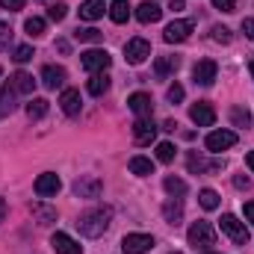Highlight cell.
<instances>
[{
  "label": "cell",
  "instance_id": "6da1fadb",
  "mask_svg": "<svg viewBox=\"0 0 254 254\" xmlns=\"http://www.w3.org/2000/svg\"><path fill=\"white\" fill-rule=\"evenodd\" d=\"M113 225V210L110 207H92V210H86L80 219H77V228H80V234L83 237H101V234H107V228Z\"/></svg>",
  "mask_w": 254,
  "mask_h": 254
},
{
  "label": "cell",
  "instance_id": "7a4b0ae2",
  "mask_svg": "<svg viewBox=\"0 0 254 254\" xmlns=\"http://www.w3.org/2000/svg\"><path fill=\"white\" fill-rule=\"evenodd\" d=\"M219 228H222V234L231 237L237 246H246V243H249V228H246V222H240L234 213H225V216L219 219Z\"/></svg>",
  "mask_w": 254,
  "mask_h": 254
},
{
  "label": "cell",
  "instance_id": "3957f363",
  "mask_svg": "<svg viewBox=\"0 0 254 254\" xmlns=\"http://www.w3.org/2000/svg\"><path fill=\"white\" fill-rule=\"evenodd\" d=\"M80 65H83L86 71H92V74H101V71H107V68L113 65V57H110L104 48H92V51H83V54H80Z\"/></svg>",
  "mask_w": 254,
  "mask_h": 254
},
{
  "label": "cell",
  "instance_id": "277c9868",
  "mask_svg": "<svg viewBox=\"0 0 254 254\" xmlns=\"http://www.w3.org/2000/svg\"><path fill=\"white\" fill-rule=\"evenodd\" d=\"M204 145H207L210 154H222V151H228V148L237 145V133L234 130H213V133H207Z\"/></svg>",
  "mask_w": 254,
  "mask_h": 254
},
{
  "label": "cell",
  "instance_id": "5b68a950",
  "mask_svg": "<svg viewBox=\"0 0 254 254\" xmlns=\"http://www.w3.org/2000/svg\"><path fill=\"white\" fill-rule=\"evenodd\" d=\"M101 192H104V181L95 178V175H80L74 181V195L77 198H101Z\"/></svg>",
  "mask_w": 254,
  "mask_h": 254
},
{
  "label": "cell",
  "instance_id": "8992f818",
  "mask_svg": "<svg viewBox=\"0 0 254 254\" xmlns=\"http://www.w3.org/2000/svg\"><path fill=\"white\" fill-rule=\"evenodd\" d=\"M187 240H190V246H201V249H207V246H213L216 243V231H213V225L210 222H195L190 228V234H187Z\"/></svg>",
  "mask_w": 254,
  "mask_h": 254
},
{
  "label": "cell",
  "instance_id": "52a82bcc",
  "mask_svg": "<svg viewBox=\"0 0 254 254\" xmlns=\"http://www.w3.org/2000/svg\"><path fill=\"white\" fill-rule=\"evenodd\" d=\"M122 249H125V254H148L154 249V237L151 234H127L122 240Z\"/></svg>",
  "mask_w": 254,
  "mask_h": 254
},
{
  "label": "cell",
  "instance_id": "ba28073f",
  "mask_svg": "<svg viewBox=\"0 0 254 254\" xmlns=\"http://www.w3.org/2000/svg\"><path fill=\"white\" fill-rule=\"evenodd\" d=\"M216 74H219V65L213 63V60H198L195 68H192V80L198 86H213L216 83Z\"/></svg>",
  "mask_w": 254,
  "mask_h": 254
},
{
  "label": "cell",
  "instance_id": "9c48e42d",
  "mask_svg": "<svg viewBox=\"0 0 254 254\" xmlns=\"http://www.w3.org/2000/svg\"><path fill=\"white\" fill-rule=\"evenodd\" d=\"M133 139H136V145H151V142L157 139V125H154L151 116L133 122Z\"/></svg>",
  "mask_w": 254,
  "mask_h": 254
},
{
  "label": "cell",
  "instance_id": "30bf717a",
  "mask_svg": "<svg viewBox=\"0 0 254 254\" xmlns=\"http://www.w3.org/2000/svg\"><path fill=\"white\" fill-rule=\"evenodd\" d=\"M148 57H151V45L145 39H130L125 45V60L130 65H142Z\"/></svg>",
  "mask_w": 254,
  "mask_h": 254
},
{
  "label": "cell",
  "instance_id": "8fae6325",
  "mask_svg": "<svg viewBox=\"0 0 254 254\" xmlns=\"http://www.w3.org/2000/svg\"><path fill=\"white\" fill-rule=\"evenodd\" d=\"M60 190H63L60 175L45 172V175H39V178H36V195H39V198H51V195H57Z\"/></svg>",
  "mask_w": 254,
  "mask_h": 254
},
{
  "label": "cell",
  "instance_id": "7c38bea8",
  "mask_svg": "<svg viewBox=\"0 0 254 254\" xmlns=\"http://www.w3.org/2000/svg\"><path fill=\"white\" fill-rule=\"evenodd\" d=\"M190 119L198 127H213L216 125V110H213L207 101H198V104H192L190 107Z\"/></svg>",
  "mask_w": 254,
  "mask_h": 254
},
{
  "label": "cell",
  "instance_id": "4fadbf2b",
  "mask_svg": "<svg viewBox=\"0 0 254 254\" xmlns=\"http://www.w3.org/2000/svg\"><path fill=\"white\" fill-rule=\"evenodd\" d=\"M192 33V21H172L169 27H166V33H163V39L169 42V45H181V42H187Z\"/></svg>",
  "mask_w": 254,
  "mask_h": 254
},
{
  "label": "cell",
  "instance_id": "5bb4252c",
  "mask_svg": "<svg viewBox=\"0 0 254 254\" xmlns=\"http://www.w3.org/2000/svg\"><path fill=\"white\" fill-rule=\"evenodd\" d=\"M51 246H54V252L57 254H83V246H80L74 237L63 234V231H57V234L51 237Z\"/></svg>",
  "mask_w": 254,
  "mask_h": 254
},
{
  "label": "cell",
  "instance_id": "9a60e30c",
  "mask_svg": "<svg viewBox=\"0 0 254 254\" xmlns=\"http://www.w3.org/2000/svg\"><path fill=\"white\" fill-rule=\"evenodd\" d=\"M6 86H9L15 95H30V92L36 89V80H33V74H27V71H15V74L6 80Z\"/></svg>",
  "mask_w": 254,
  "mask_h": 254
},
{
  "label": "cell",
  "instance_id": "2e32d148",
  "mask_svg": "<svg viewBox=\"0 0 254 254\" xmlns=\"http://www.w3.org/2000/svg\"><path fill=\"white\" fill-rule=\"evenodd\" d=\"M127 107L136 113V119H145V116L154 113V101H151V95H145V92H133V95L127 98Z\"/></svg>",
  "mask_w": 254,
  "mask_h": 254
},
{
  "label": "cell",
  "instance_id": "e0dca14e",
  "mask_svg": "<svg viewBox=\"0 0 254 254\" xmlns=\"http://www.w3.org/2000/svg\"><path fill=\"white\" fill-rule=\"evenodd\" d=\"M65 77H68V74H65L63 65H45V68H42V83H45V89H51V92H54V89H63Z\"/></svg>",
  "mask_w": 254,
  "mask_h": 254
},
{
  "label": "cell",
  "instance_id": "ac0fdd59",
  "mask_svg": "<svg viewBox=\"0 0 254 254\" xmlns=\"http://www.w3.org/2000/svg\"><path fill=\"white\" fill-rule=\"evenodd\" d=\"M60 107H63L65 116H80V107H83V98L77 89H65L60 95Z\"/></svg>",
  "mask_w": 254,
  "mask_h": 254
},
{
  "label": "cell",
  "instance_id": "d6986e66",
  "mask_svg": "<svg viewBox=\"0 0 254 254\" xmlns=\"http://www.w3.org/2000/svg\"><path fill=\"white\" fill-rule=\"evenodd\" d=\"M136 18H139L142 24H157V21L163 18V9H160L154 0H145V3L136 6Z\"/></svg>",
  "mask_w": 254,
  "mask_h": 254
},
{
  "label": "cell",
  "instance_id": "ffe728a7",
  "mask_svg": "<svg viewBox=\"0 0 254 254\" xmlns=\"http://www.w3.org/2000/svg\"><path fill=\"white\" fill-rule=\"evenodd\" d=\"M163 216H166L169 225H181V219H184V201L172 195V198L163 204Z\"/></svg>",
  "mask_w": 254,
  "mask_h": 254
},
{
  "label": "cell",
  "instance_id": "44dd1931",
  "mask_svg": "<svg viewBox=\"0 0 254 254\" xmlns=\"http://www.w3.org/2000/svg\"><path fill=\"white\" fill-rule=\"evenodd\" d=\"M104 12H107L104 0H86V3H80V18L83 21H98Z\"/></svg>",
  "mask_w": 254,
  "mask_h": 254
},
{
  "label": "cell",
  "instance_id": "7402d4cb",
  "mask_svg": "<svg viewBox=\"0 0 254 254\" xmlns=\"http://www.w3.org/2000/svg\"><path fill=\"white\" fill-rule=\"evenodd\" d=\"M30 210H33V216H36V222H39V225H54V222H57V207H51V204L36 201Z\"/></svg>",
  "mask_w": 254,
  "mask_h": 254
},
{
  "label": "cell",
  "instance_id": "603a6c76",
  "mask_svg": "<svg viewBox=\"0 0 254 254\" xmlns=\"http://www.w3.org/2000/svg\"><path fill=\"white\" fill-rule=\"evenodd\" d=\"M86 89H89V95H95V98H101V95H107L110 92V77L101 71V74H92L89 77V83H86Z\"/></svg>",
  "mask_w": 254,
  "mask_h": 254
},
{
  "label": "cell",
  "instance_id": "cb8c5ba5",
  "mask_svg": "<svg viewBox=\"0 0 254 254\" xmlns=\"http://www.w3.org/2000/svg\"><path fill=\"white\" fill-rule=\"evenodd\" d=\"M178 65H181L178 57H157L154 60V71H157V77H169V74L178 71Z\"/></svg>",
  "mask_w": 254,
  "mask_h": 254
},
{
  "label": "cell",
  "instance_id": "d4e9b609",
  "mask_svg": "<svg viewBox=\"0 0 254 254\" xmlns=\"http://www.w3.org/2000/svg\"><path fill=\"white\" fill-rule=\"evenodd\" d=\"M130 172L133 175H139V178H148V175H154V160H148V157H130Z\"/></svg>",
  "mask_w": 254,
  "mask_h": 254
},
{
  "label": "cell",
  "instance_id": "484cf974",
  "mask_svg": "<svg viewBox=\"0 0 254 254\" xmlns=\"http://www.w3.org/2000/svg\"><path fill=\"white\" fill-rule=\"evenodd\" d=\"M15 107H18V104H15V92H12L9 86H3V89H0V119H6L9 113H15Z\"/></svg>",
  "mask_w": 254,
  "mask_h": 254
},
{
  "label": "cell",
  "instance_id": "4316f807",
  "mask_svg": "<svg viewBox=\"0 0 254 254\" xmlns=\"http://www.w3.org/2000/svg\"><path fill=\"white\" fill-rule=\"evenodd\" d=\"M110 18H113L116 24H125L127 18H130V3H127V0H113V3H110Z\"/></svg>",
  "mask_w": 254,
  "mask_h": 254
},
{
  "label": "cell",
  "instance_id": "83f0119b",
  "mask_svg": "<svg viewBox=\"0 0 254 254\" xmlns=\"http://www.w3.org/2000/svg\"><path fill=\"white\" fill-rule=\"evenodd\" d=\"M45 116H48V101H45V98H33V101L27 104V119L39 122V119H45Z\"/></svg>",
  "mask_w": 254,
  "mask_h": 254
},
{
  "label": "cell",
  "instance_id": "f1b7e54d",
  "mask_svg": "<svg viewBox=\"0 0 254 254\" xmlns=\"http://www.w3.org/2000/svg\"><path fill=\"white\" fill-rule=\"evenodd\" d=\"M187 166H190V172L192 175H201V172H216L219 169V163H207L204 157H198V154H190V160H187Z\"/></svg>",
  "mask_w": 254,
  "mask_h": 254
},
{
  "label": "cell",
  "instance_id": "f546056e",
  "mask_svg": "<svg viewBox=\"0 0 254 254\" xmlns=\"http://www.w3.org/2000/svg\"><path fill=\"white\" fill-rule=\"evenodd\" d=\"M163 187L169 195H175V198H181V195H187V181H181V178H175V175H169L166 181H163Z\"/></svg>",
  "mask_w": 254,
  "mask_h": 254
},
{
  "label": "cell",
  "instance_id": "4dcf8cb0",
  "mask_svg": "<svg viewBox=\"0 0 254 254\" xmlns=\"http://www.w3.org/2000/svg\"><path fill=\"white\" fill-rule=\"evenodd\" d=\"M45 27H48V24H45V18H39V15H33V18H27V21H24V30H27V36H30V39L42 36V33H45Z\"/></svg>",
  "mask_w": 254,
  "mask_h": 254
},
{
  "label": "cell",
  "instance_id": "1f68e13d",
  "mask_svg": "<svg viewBox=\"0 0 254 254\" xmlns=\"http://www.w3.org/2000/svg\"><path fill=\"white\" fill-rule=\"evenodd\" d=\"M231 122H234V127H252V113L246 107H234L231 110Z\"/></svg>",
  "mask_w": 254,
  "mask_h": 254
},
{
  "label": "cell",
  "instance_id": "d6a6232c",
  "mask_svg": "<svg viewBox=\"0 0 254 254\" xmlns=\"http://www.w3.org/2000/svg\"><path fill=\"white\" fill-rule=\"evenodd\" d=\"M198 201H201L204 210H216V207H219V192L216 190H201L198 192Z\"/></svg>",
  "mask_w": 254,
  "mask_h": 254
},
{
  "label": "cell",
  "instance_id": "836d02e7",
  "mask_svg": "<svg viewBox=\"0 0 254 254\" xmlns=\"http://www.w3.org/2000/svg\"><path fill=\"white\" fill-rule=\"evenodd\" d=\"M74 39H77V42H101V39H104V33H101V30H95V27H83V30L77 27Z\"/></svg>",
  "mask_w": 254,
  "mask_h": 254
},
{
  "label": "cell",
  "instance_id": "e575fe53",
  "mask_svg": "<svg viewBox=\"0 0 254 254\" xmlns=\"http://www.w3.org/2000/svg\"><path fill=\"white\" fill-rule=\"evenodd\" d=\"M175 154H178V148H175L172 142H160V145H157V160H160V163H172Z\"/></svg>",
  "mask_w": 254,
  "mask_h": 254
},
{
  "label": "cell",
  "instance_id": "d590c367",
  "mask_svg": "<svg viewBox=\"0 0 254 254\" xmlns=\"http://www.w3.org/2000/svg\"><path fill=\"white\" fill-rule=\"evenodd\" d=\"M65 15H68V6L65 3H51L48 6V18L51 21H65Z\"/></svg>",
  "mask_w": 254,
  "mask_h": 254
},
{
  "label": "cell",
  "instance_id": "8d00e7d4",
  "mask_svg": "<svg viewBox=\"0 0 254 254\" xmlns=\"http://www.w3.org/2000/svg\"><path fill=\"white\" fill-rule=\"evenodd\" d=\"M12 60H15V63H30V60H33V48H30V45H18Z\"/></svg>",
  "mask_w": 254,
  "mask_h": 254
},
{
  "label": "cell",
  "instance_id": "74e56055",
  "mask_svg": "<svg viewBox=\"0 0 254 254\" xmlns=\"http://www.w3.org/2000/svg\"><path fill=\"white\" fill-rule=\"evenodd\" d=\"M166 98H169V104H181L184 101V86L181 83H172L169 92H166Z\"/></svg>",
  "mask_w": 254,
  "mask_h": 254
},
{
  "label": "cell",
  "instance_id": "f35d334b",
  "mask_svg": "<svg viewBox=\"0 0 254 254\" xmlns=\"http://www.w3.org/2000/svg\"><path fill=\"white\" fill-rule=\"evenodd\" d=\"M213 39H216V42H222V45H228V42H231V30L216 24V27H213Z\"/></svg>",
  "mask_w": 254,
  "mask_h": 254
},
{
  "label": "cell",
  "instance_id": "ab89813d",
  "mask_svg": "<svg viewBox=\"0 0 254 254\" xmlns=\"http://www.w3.org/2000/svg\"><path fill=\"white\" fill-rule=\"evenodd\" d=\"M9 45H12V30H9V27L0 21V51H6Z\"/></svg>",
  "mask_w": 254,
  "mask_h": 254
},
{
  "label": "cell",
  "instance_id": "60d3db41",
  "mask_svg": "<svg viewBox=\"0 0 254 254\" xmlns=\"http://www.w3.org/2000/svg\"><path fill=\"white\" fill-rule=\"evenodd\" d=\"M24 3H27V0H0V9H9V12H18V9H24Z\"/></svg>",
  "mask_w": 254,
  "mask_h": 254
},
{
  "label": "cell",
  "instance_id": "b9f144b4",
  "mask_svg": "<svg viewBox=\"0 0 254 254\" xmlns=\"http://www.w3.org/2000/svg\"><path fill=\"white\" fill-rule=\"evenodd\" d=\"M213 6L222 9V12H234L237 9V0H213Z\"/></svg>",
  "mask_w": 254,
  "mask_h": 254
},
{
  "label": "cell",
  "instance_id": "7bdbcfd3",
  "mask_svg": "<svg viewBox=\"0 0 254 254\" xmlns=\"http://www.w3.org/2000/svg\"><path fill=\"white\" fill-rule=\"evenodd\" d=\"M243 33H246V39L254 42V18H243Z\"/></svg>",
  "mask_w": 254,
  "mask_h": 254
},
{
  "label": "cell",
  "instance_id": "ee69618b",
  "mask_svg": "<svg viewBox=\"0 0 254 254\" xmlns=\"http://www.w3.org/2000/svg\"><path fill=\"white\" fill-rule=\"evenodd\" d=\"M246 219H249V222L254 225V198L249 201V204H246Z\"/></svg>",
  "mask_w": 254,
  "mask_h": 254
},
{
  "label": "cell",
  "instance_id": "f6af8a7d",
  "mask_svg": "<svg viewBox=\"0 0 254 254\" xmlns=\"http://www.w3.org/2000/svg\"><path fill=\"white\" fill-rule=\"evenodd\" d=\"M169 9H175V12H181V9H187V0H172V3H169Z\"/></svg>",
  "mask_w": 254,
  "mask_h": 254
},
{
  "label": "cell",
  "instance_id": "bcb514c9",
  "mask_svg": "<svg viewBox=\"0 0 254 254\" xmlns=\"http://www.w3.org/2000/svg\"><path fill=\"white\" fill-rule=\"evenodd\" d=\"M246 166L254 172V151H249V154H246Z\"/></svg>",
  "mask_w": 254,
  "mask_h": 254
},
{
  "label": "cell",
  "instance_id": "7dc6e473",
  "mask_svg": "<svg viewBox=\"0 0 254 254\" xmlns=\"http://www.w3.org/2000/svg\"><path fill=\"white\" fill-rule=\"evenodd\" d=\"M3 219H6V201L0 198V222H3Z\"/></svg>",
  "mask_w": 254,
  "mask_h": 254
},
{
  "label": "cell",
  "instance_id": "c3c4849f",
  "mask_svg": "<svg viewBox=\"0 0 254 254\" xmlns=\"http://www.w3.org/2000/svg\"><path fill=\"white\" fill-rule=\"evenodd\" d=\"M252 77H254V60H252Z\"/></svg>",
  "mask_w": 254,
  "mask_h": 254
},
{
  "label": "cell",
  "instance_id": "681fc988",
  "mask_svg": "<svg viewBox=\"0 0 254 254\" xmlns=\"http://www.w3.org/2000/svg\"><path fill=\"white\" fill-rule=\"evenodd\" d=\"M172 254H184V252H172Z\"/></svg>",
  "mask_w": 254,
  "mask_h": 254
},
{
  "label": "cell",
  "instance_id": "f907efd6",
  "mask_svg": "<svg viewBox=\"0 0 254 254\" xmlns=\"http://www.w3.org/2000/svg\"><path fill=\"white\" fill-rule=\"evenodd\" d=\"M0 74H3V68H0Z\"/></svg>",
  "mask_w": 254,
  "mask_h": 254
},
{
  "label": "cell",
  "instance_id": "816d5d0a",
  "mask_svg": "<svg viewBox=\"0 0 254 254\" xmlns=\"http://www.w3.org/2000/svg\"><path fill=\"white\" fill-rule=\"evenodd\" d=\"M207 254H213V252H207Z\"/></svg>",
  "mask_w": 254,
  "mask_h": 254
}]
</instances>
